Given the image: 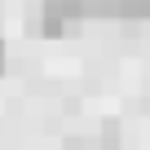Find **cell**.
I'll return each mask as SVG.
<instances>
[{
  "mask_svg": "<svg viewBox=\"0 0 150 150\" xmlns=\"http://www.w3.org/2000/svg\"><path fill=\"white\" fill-rule=\"evenodd\" d=\"M5 66H9V53H5V44H0V75H5Z\"/></svg>",
  "mask_w": 150,
  "mask_h": 150,
  "instance_id": "6da1fadb",
  "label": "cell"
}]
</instances>
